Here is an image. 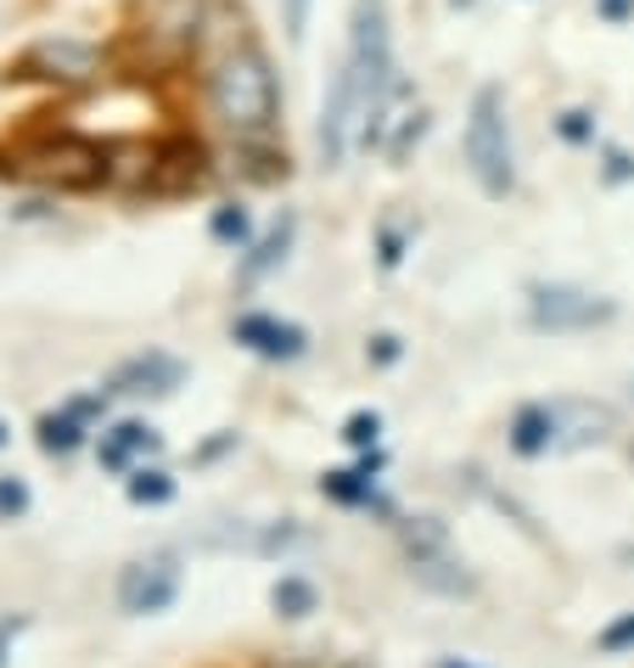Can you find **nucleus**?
I'll return each mask as SVG.
<instances>
[{
	"label": "nucleus",
	"mask_w": 634,
	"mask_h": 668,
	"mask_svg": "<svg viewBox=\"0 0 634 668\" xmlns=\"http://www.w3.org/2000/svg\"><path fill=\"white\" fill-rule=\"evenodd\" d=\"M214 107H219V119L242 141H253V135H264L269 124H276L282 85H276V68H269V56L258 45H242V51H231L219 62V73H214Z\"/></svg>",
	"instance_id": "1"
},
{
	"label": "nucleus",
	"mask_w": 634,
	"mask_h": 668,
	"mask_svg": "<svg viewBox=\"0 0 634 668\" xmlns=\"http://www.w3.org/2000/svg\"><path fill=\"white\" fill-rule=\"evenodd\" d=\"M467 163L489 197H505L517 169H511V130H505V96L494 85H483L472 96V119H467Z\"/></svg>",
	"instance_id": "2"
},
{
	"label": "nucleus",
	"mask_w": 634,
	"mask_h": 668,
	"mask_svg": "<svg viewBox=\"0 0 634 668\" xmlns=\"http://www.w3.org/2000/svg\"><path fill=\"white\" fill-rule=\"evenodd\" d=\"M174 596H180V556H168V551H152V556L130 562L124 578H119V607L135 613V618L163 613Z\"/></svg>",
	"instance_id": "3"
},
{
	"label": "nucleus",
	"mask_w": 634,
	"mask_h": 668,
	"mask_svg": "<svg viewBox=\"0 0 634 668\" xmlns=\"http://www.w3.org/2000/svg\"><path fill=\"white\" fill-rule=\"evenodd\" d=\"M612 320V304L579 287H533V326L539 331H584Z\"/></svg>",
	"instance_id": "4"
},
{
	"label": "nucleus",
	"mask_w": 634,
	"mask_h": 668,
	"mask_svg": "<svg viewBox=\"0 0 634 668\" xmlns=\"http://www.w3.org/2000/svg\"><path fill=\"white\" fill-rule=\"evenodd\" d=\"M236 343H247V349L264 354V360H298V354L309 349L304 326L276 320V315H242V320H236Z\"/></svg>",
	"instance_id": "5"
},
{
	"label": "nucleus",
	"mask_w": 634,
	"mask_h": 668,
	"mask_svg": "<svg viewBox=\"0 0 634 668\" xmlns=\"http://www.w3.org/2000/svg\"><path fill=\"white\" fill-rule=\"evenodd\" d=\"M180 382H186V366H180L174 354H141V360H130L113 382H108V393H130V399H157V393H174Z\"/></svg>",
	"instance_id": "6"
},
{
	"label": "nucleus",
	"mask_w": 634,
	"mask_h": 668,
	"mask_svg": "<svg viewBox=\"0 0 634 668\" xmlns=\"http://www.w3.org/2000/svg\"><path fill=\"white\" fill-rule=\"evenodd\" d=\"M96 415H102V393H96V399H73V404H62L57 415H40V450H45V455H73V450L84 444V433H90Z\"/></svg>",
	"instance_id": "7"
},
{
	"label": "nucleus",
	"mask_w": 634,
	"mask_h": 668,
	"mask_svg": "<svg viewBox=\"0 0 634 668\" xmlns=\"http://www.w3.org/2000/svg\"><path fill=\"white\" fill-rule=\"evenodd\" d=\"M612 433V410L601 404H556V450H579V444H595Z\"/></svg>",
	"instance_id": "8"
},
{
	"label": "nucleus",
	"mask_w": 634,
	"mask_h": 668,
	"mask_svg": "<svg viewBox=\"0 0 634 668\" xmlns=\"http://www.w3.org/2000/svg\"><path fill=\"white\" fill-rule=\"evenodd\" d=\"M511 450L517 455H545L556 450V404H522L511 422Z\"/></svg>",
	"instance_id": "9"
},
{
	"label": "nucleus",
	"mask_w": 634,
	"mask_h": 668,
	"mask_svg": "<svg viewBox=\"0 0 634 668\" xmlns=\"http://www.w3.org/2000/svg\"><path fill=\"white\" fill-rule=\"evenodd\" d=\"M152 450H157V433L146 422H119V428L102 433V466L108 472H130V461L152 455Z\"/></svg>",
	"instance_id": "10"
},
{
	"label": "nucleus",
	"mask_w": 634,
	"mask_h": 668,
	"mask_svg": "<svg viewBox=\"0 0 634 668\" xmlns=\"http://www.w3.org/2000/svg\"><path fill=\"white\" fill-rule=\"evenodd\" d=\"M287 247H293V214H282V219H276V230H269V236L253 247V254L242 259V270H236V276H242V287L264 281L269 270H276V265L287 259Z\"/></svg>",
	"instance_id": "11"
},
{
	"label": "nucleus",
	"mask_w": 634,
	"mask_h": 668,
	"mask_svg": "<svg viewBox=\"0 0 634 668\" xmlns=\"http://www.w3.org/2000/svg\"><path fill=\"white\" fill-rule=\"evenodd\" d=\"M269 607H276L282 618H309V613L320 607V596H315L309 578L287 573V578H276V590H269Z\"/></svg>",
	"instance_id": "12"
},
{
	"label": "nucleus",
	"mask_w": 634,
	"mask_h": 668,
	"mask_svg": "<svg viewBox=\"0 0 634 668\" xmlns=\"http://www.w3.org/2000/svg\"><path fill=\"white\" fill-rule=\"evenodd\" d=\"M124 494L135 500V506H168V500H174V477L163 466H135L130 483H124Z\"/></svg>",
	"instance_id": "13"
},
{
	"label": "nucleus",
	"mask_w": 634,
	"mask_h": 668,
	"mask_svg": "<svg viewBox=\"0 0 634 668\" xmlns=\"http://www.w3.org/2000/svg\"><path fill=\"white\" fill-rule=\"evenodd\" d=\"M208 230H214V241L242 247V241L253 236V219H247V208H236V203H231V208H219V214H214V225H208Z\"/></svg>",
	"instance_id": "14"
},
{
	"label": "nucleus",
	"mask_w": 634,
	"mask_h": 668,
	"mask_svg": "<svg viewBox=\"0 0 634 668\" xmlns=\"http://www.w3.org/2000/svg\"><path fill=\"white\" fill-rule=\"evenodd\" d=\"M326 494H331V500H348V506H354V500H371V472H331V477H326Z\"/></svg>",
	"instance_id": "15"
},
{
	"label": "nucleus",
	"mask_w": 634,
	"mask_h": 668,
	"mask_svg": "<svg viewBox=\"0 0 634 668\" xmlns=\"http://www.w3.org/2000/svg\"><path fill=\"white\" fill-rule=\"evenodd\" d=\"M377 433H382V415L377 410H359V415H348V422H342L348 444H377Z\"/></svg>",
	"instance_id": "16"
},
{
	"label": "nucleus",
	"mask_w": 634,
	"mask_h": 668,
	"mask_svg": "<svg viewBox=\"0 0 634 668\" xmlns=\"http://www.w3.org/2000/svg\"><path fill=\"white\" fill-rule=\"evenodd\" d=\"M23 512H29V483L0 477V517H23Z\"/></svg>",
	"instance_id": "17"
},
{
	"label": "nucleus",
	"mask_w": 634,
	"mask_h": 668,
	"mask_svg": "<svg viewBox=\"0 0 634 668\" xmlns=\"http://www.w3.org/2000/svg\"><path fill=\"white\" fill-rule=\"evenodd\" d=\"M601 651H628L634 646V613H623V618H612L606 629H601V640H595Z\"/></svg>",
	"instance_id": "18"
},
{
	"label": "nucleus",
	"mask_w": 634,
	"mask_h": 668,
	"mask_svg": "<svg viewBox=\"0 0 634 668\" xmlns=\"http://www.w3.org/2000/svg\"><path fill=\"white\" fill-rule=\"evenodd\" d=\"M304 23H309V0H287V34L304 40Z\"/></svg>",
	"instance_id": "19"
},
{
	"label": "nucleus",
	"mask_w": 634,
	"mask_h": 668,
	"mask_svg": "<svg viewBox=\"0 0 634 668\" xmlns=\"http://www.w3.org/2000/svg\"><path fill=\"white\" fill-rule=\"evenodd\" d=\"M23 635V618H12V624H0V668L12 662V640Z\"/></svg>",
	"instance_id": "20"
},
{
	"label": "nucleus",
	"mask_w": 634,
	"mask_h": 668,
	"mask_svg": "<svg viewBox=\"0 0 634 668\" xmlns=\"http://www.w3.org/2000/svg\"><path fill=\"white\" fill-rule=\"evenodd\" d=\"M371 360H377V366H393V360H399V338H388V331H382V338L371 343Z\"/></svg>",
	"instance_id": "21"
},
{
	"label": "nucleus",
	"mask_w": 634,
	"mask_h": 668,
	"mask_svg": "<svg viewBox=\"0 0 634 668\" xmlns=\"http://www.w3.org/2000/svg\"><path fill=\"white\" fill-rule=\"evenodd\" d=\"M225 450H236V433H219V439H208V444L197 450V461H219Z\"/></svg>",
	"instance_id": "22"
},
{
	"label": "nucleus",
	"mask_w": 634,
	"mask_h": 668,
	"mask_svg": "<svg viewBox=\"0 0 634 668\" xmlns=\"http://www.w3.org/2000/svg\"><path fill=\"white\" fill-rule=\"evenodd\" d=\"M595 7H601V18H606V23H623V18L634 12V0H595Z\"/></svg>",
	"instance_id": "23"
},
{
	"label": "nucleus",
	"mask_w": 634,
	"mask_h": 668,
	"mask_svg": "<svg viewBox=\"0 0 634 668\" xmlns=\"http://www.w3.org/2000/svg\"><path fill=\"white\" fill-rule=\"evenodd\" d=\"M562 135H567V141H584V135H590L584 113H567V119H562Z\"/></svg>",
	"instance_id": "24"
},
{
	"label": "nucleus",
	"mask_w": 634,
	"mask_h": 668,
	"mask_svg": "<svg viewBox=\"0 0 634 668\" xmlns=\"http://www.w3.org/2000/svg\"><path fill=\"white\" fill-rule=\"evenodd\" d=\"M7 439H12V428H7V422H0V450H7Z\"/></svg>",
	"instance_id": "25"
},
{
	"label": "nucleus",
	"mask_w": 634,
	"mask_h": 668,
	"mask_svg": "<svg viewBox=\"0 0 634 668\" xmlns=\"http://www.w3.org/2000/svg\"><path fill=\"white\" fill-rule=\"evenodd\" d=\"M443 668H467V662H443Z\"/></svg>",
	"instance_id": "26"
}]
</instances>
